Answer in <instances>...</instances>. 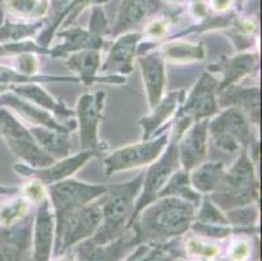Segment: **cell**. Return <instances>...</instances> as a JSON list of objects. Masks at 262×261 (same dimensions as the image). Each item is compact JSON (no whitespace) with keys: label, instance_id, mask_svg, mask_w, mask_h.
Wrapping results in <instances>:
<instances>
[{"label":"cell","instance_id":"cell-1","mask_svg":"<svg viewBox=\"0 0 262 261\" xmlns=\"http://www.w3.org/2000/svg\"><path fill=\"white\" fill-rule=\"evenodd\" d=\"M196 209L197 205L184 198L159 197L139 213L129 229L139 246L167 242L184 234L192 226Z\"/></svg>","mask_w":262,"mask_h":261},{"label":"cell","instance_id":"cell-2","mask_svg":"<svg viewBox=\"0 0 262 261\" xmlns=\"http://www.w3.org/2000/svg\"><path fill=\"white\" fill-rule=\"evenodd\" d=\"M142 180L144 174L125 183H116L107 187L106 193L101 197V226L90 238L93 243H108L127 231L132 219L136 198L141 192Z\"/></svg>","mask_w":262,"mask_h":261},{"label":"cell","instance_id":"cell-3","mask_svg":"<svg viewBox=\"0 0 262 261\" xmlns=\"http://www.w3.org/2000/svg\"><path fill=\"white\" fill-rule=\"evenodd\" d=\"M193 122L189 118L185 116H178L175 123V131L172 132V137L168 141V147L166 152H162L153 162V165L149 167L146 174H144V180H142V191L140 192L139 198L136 201L135 209H133L132 219L129 222V230L130 225L135 221V218L139 215V213L144 209L145 207L157 200L158 193L161 190L166 186L171 176L180 169V162H179V152H178V141L180 136L187 131L188 127L192 124Z\"/></svg>","mask_w":262,"mask_h":261},{"label":"cell","instance_id":"cell-4","mask_svg":"<svg viewBox=\"0 0 262 261\" xmlns=\"http://www.w3.org/2000/svg\"><path fill=\"white\" fill-rule=\"evenodd\" d=\"M258 198V182L252 161L248 157V149H242L239 159L225 171L221 184L210 200L218 208L230 210L245 207Z\"/></svg>","mask_w":262,"mask_h":261},{"label":"cell","instance_id":"cell-5","mask_svg":"<svg viewBox=\"0 0 262 261\" xmlns=\"http://www.w3.org/2000/svg\"><path fill=\"white\" fill-rule=\"evenodd\" d=\"M0 137L6 141L13 154L33 169L47 167L55 162L39 147L29 129L7 109H0Z\"/></svg>","mask_w":262,"mask_h":261},{"label":"cell","instance_id":"cell-6","mask_svg":"<svg viewBox=\"0 0 262 261\" xmlns=\"http://www.w3.org/2000/svg\"><path fill=\"white\" fill-rule=\"evenodd\" d=\"M102 222L101 198L80 208L67 215L59 224H55L56 247L55 255L59 256L72 246L90 239Z\"/></svg>","mask_w":262,"mask_h":261},{"label":"cell","instance_id":"cell-7","mask_svg":"<svg viewBox=\"0 0 262 261\" xmlns=\"http://www.w3.org/2000/svg\"><path fill=\"white\" fill-rule=\"evenodd\" d=\"M208 132L214 145L226 153L248 149L253 141L249 119L236 107H228L213 122H209Z\"/></svg>","mask_w":262,"mask_h":261},{"label":"cell","instance_id":"cell-8","mask_svg":"<svg viewBox=\"0 0 262 261\" xmlns=\"http://www.w3.org/2000/svg\"><path fill=\"white\" fill-rule=\"evenodd\" d=\"M107 187L98 184H88L75 179H66L47 187L52 208L55 224H59L67 215L93 201L98 200L106 193Z\"/></svg>","mask_w":262,"mask_h":261},{"label":"cell","instance_id":"cell-9","mask_svg":"<svg viewBox=\"0 0 262 261\" xmlns=\"http://www.w3.org/2000/svg\"><path fill=\"white\" fill-rule=\"evenodd\" d=\"M104 101L106 93L102 90L86 93L78 98L76 107L81 150H90L97 157H101L104 153L103 144L98 138V126L103 116Z\"/></svg>","mask_w":262,"mask_h":261},{"label":"cell","instance_id":"cell-10","mask_svg":"<svg viewBox=\"0 0 262 261\" xmlns=\"http://www.w3.org/2000/svg\"><path fill=\"white\" fill-rule=\"evenodd\" d=\"M170 132L158 136L157 138L144 140L142 143L133 144L115 150L103 159L106 165V175L110 176L123 170L137 169L154 162L163 152L168 144Z\"/></svg>","mask_w":262,"mask_h":261},{"label":"cell","instance_id":"cell-11","mask_svg":"<svg viewBox=\"0 0 262 261\" xmlns=\"http://www.w3.org/2000/svg\"><path fill=\"white\" fill-rule=\"evenodd\" d=\"M218 86V80L210 72H205L190 90L184 106L176 114V118L185 116L192 122H199L202 119H208L211 115H215L219 111L218 101H216Z\"/></svg>","mask_w":262,"mask_h":261},{"label":"cell","instance_id":"cell-12","mask_svg":"<svg viewBox=\"0 0 262 261\" xmlns=\"http://www.w3.org/2000/svg\"><path fill=\"white\" fill-rule=\"evenodd\" d=\"M208 119L194 122L179 138V162L184 171L196 169L208 155Z\"/></svg>","mask_w":262,"mask_h":261},{"label":"cell","instance_id":"cell-13","mask_svg":"<svg viewBox=\"0 0 262 261\" xmlns=\"http://www.w3.org/2000/svg\"><path fill=\"white\" fill-rule=\"evenodd\" d=\"M139 244L132 230L104 244L93 243L90 239L78 243V261H123Z\"/></svg>","mask_w":262,"mask_h":261},{"label":"cell","instance_id":"cell-14","mask_svg":"<svg viewBox=\"0 0 262 261\" xmlns=\"http://www.w3.org/2000/svg\"><path fill=\"white\" fill-rule=\"evenodd\" d=\"M94 155V153L90 152V150H81L78 154L70 155L64 159H59V162L55 161L52 165L42 167V169H33V167L25 166V165H16L15 169L21 175L33 176L43 186H51V184L70 178Z\"/></svg>","mask_w":262,"mask_h":261},{"label":"cell","instance_id":"cell-15","mask_svg":"<svg viewBox=\"0 0 262 261\" xmlns=\"http://www.w3.org/2000/svg\"><path fill=\"white\" fill-rule=\"evenodd\" d=\"M30 231L29 217L11 227H0V261H30L28 257Z\"/></svg>","mask_w":262,"mask_h":261},{"label":"cell","instance_id":"cell-16","mask_svg":"<svg viewBox=\"0 0 262 261\" xmlns=\"http://www.w3.org/2000/svg\"><path fill=\"white\" fill-rule=\"evenodd\" d=\"M0 105L16 110V112L20 115L21 118L28 123H32L33 127H45V128L63 133H70L73 129L72 127L55 121L54 116L47 110L18 97L15 93H4V94L0 95Z\"/></svg>","mask_w":262,"mask_h":261},{"label":"cell","instance_id":"cell-17","mask_svg":"<svg viewBox=\"0 0 262 261\" xmlns=\"http://www.w3.org/2000/svg\"><path fill=\"white\" fill-rule=\"evenodd\" d=\"M55 217L51 212L49 198H45L38 204L34 221L33 235L32 261H50L54 244Z\"/></svg>","mask_w":262,"mask_h":261},{"label":"cell","instance_id":"cell-18","mask_svg":"<svg viewBox=\"0 0 262 261\" xmlns=\"http://www.w3.org/2000/svg\"><path fill=\"white\" fill-rule=\"evenodd\" d=\"M142 35L137 32L120 35L110 47L107 61L101 66L103 73H121L128 75L133 71V57L137 51V45Z\"/></svg>","mask_w":262,"mask_h":261},{"label":"cell","instance_id":"cell-19","mask_svg":"<svg viewBox=\"0 0 262 261\" xmlns=\"http://www.w3.org/2000/svg\"><path fill=\"white\" fill-rule=\"evenodd\" d=\"M259 88H239L230 85L219 90L216 94L218 106L236 107L248 119L258 124L261 119V106H259Z\"/></svg>","mask_w":262,"mask_h":261},{"label":"cell","instance_id":"cell-20","mask_svg":"<svg viewBox=\"0 0 262 261\" xmlns=\"http://www.w3.org/2000/svg\"><path fill=\"white\" fill-rule=\"evenodd\" d=\"M162 6L163 3L161 0H123L111 34L116 37L128 33L150 16L156 14Z\"/></svg>","mask_w":262,"mask_h":261},{"label":"cell","instance_id":"cell-21","mask_svg":"<svg viewBox=\"0 0 262 261\" xmlns=\"http://www.w3.org/2000/svg\"><path fill=\"white\" fill-rule=\"evenodd\" d=\"M139 64L141 67L149 106L153 110L163 98L164 86H166L164 59L159 52H153L139 57Z\"/></svg>","mask_w":262,"mask_h":261},{"label":"cell","instance_id":"cell-22","mask_svg":"<svg viewBox=\"0 0 262 261\" xmlns=\"http://www.w3.org/2000/svg\"><path fill=\"white\" fill-rule=\"evenodd\" d=\"M258 55L256 54H242L233 57L222 56L219 63L216 62L209 67V71L223 73V80L218 86L219 92L227 86L233 85L244 76L251 75L252 72L258 68Z\"/></svg>","mask_w":262,"mask_h":261},{"label":"cell","instance_id":"cell-23","mask_svg":"<svg viewBox=\"0 0 262 261\" xmlns=\"http://www.w3.org/2000/svg\"><path fill=\"white\" fill-rule=\"evenodd\" d=\"M60 37L63 39V43L50 51V55L54 57L67 56L71 52L73 54V52L82 51V50H101L106 46L103 38L93 34L89 30L86 32V30L78 28L64 30L60 33Z\"/></svg>","mask_w":262,"mask_h":261},{"label":"cell","instance_id":"cell-24","mask_svg":"<svg viewBox=\"0 0 262 261\" xmlns=\"http://www.w3.org/2000/svg\"><path fill=\"white\" fill-rule=\"evenodd\" d=\"M184 90L168 93V94L164 98H162V99L159 101V104L154 107L151 115H149L146 118H142L141 121H140V124H141L142 129H144L142 140H150V138L156 135L157 129L161 128L172 115H175L179 105L182 104L183 99H184Z\"/></svg>","mask_w":262,"mask_h":261},{"label":"cell","instance_id":"cell-25","mask_svg":"<svg viewBox=\"0 0 262 261\" xmlns=\"http://www.w3.org/2000/svg\"><path fill=\"white\" fill-rule=\"evenodd\" d=\"M9 89L13 90V93L16 95H18V97L24 98V99H28L29 102L47 110V111L55 112L59 116L68 118V116H73L75 115V112L72 110L67 109L63 104L56 102L42 86L37 85L35 83L12 84L9 86Z\"/></svg>","mask_w":262,"mask_h":261},{"label":"cell","instance_id":"cell-26","mask_svg":"<svg viewBox=\"0 0 262 261\" xmlns=\"http://www.w3.org/2000/svg\"><path fill=\"white\" fill-rule=\"evenodd\" d=\"M29 131L33 137L35 138V141L39 144V147L50 157L54 158L55 161L70 157L71 150L73 149L70 133L56 132V131L45 128V127H32Z\"/></svg>","mask_w":262,"mask_h":261},{"label":"cell","instance_id":"cell-27","mask_svg":"<svg viewBox=\"0 0 262 261\" xmlns=\"http://www.w3.org/2000/svg\"><path fill=\"white\" fill-rule=\"evenodd\" d=\"M189 175L190 184L199 193H214L221 184L225 170L222 162H202Z\"/></svg>","mask_w":262,"mask_h":261},{"label":"cell","instance_id":"cell-28","mask_svg":"<svg viewBox=\"0 0 262 261\" xmlns=\"http://www.w3.org/2000/svg\"><path fill=\"white\" fill-rule=\"evenodd\" d=\"M101 50H82L73 52L67 59V66L80 76L81 81L92 84L97 80V72L101 68Z\"/></svg>","mask_w":262,"mask_h":261},{"label":"cell","instance_id":"cell-29","mask_svg":"<svg viewBox=\"0 0 262 261\" xmlns=\"http://www.w3.org/2000/svg\"><path fill=\"white\" fill-rule=\"evenodd\" d=\"M166 196H173V197H180L184 200L190 201L194 205L200 204V193L192 188L189 179V172L184 171L183 169H179L178 171L170 178V180L166 183V186L158 193V197H166Z\"/></svg>","mask_w":262,"mask_h":261},{"label":"cell","instance_id":"cell-30","mask_svg":"<svg viewBox=\"0 0 262 261\" xmlns=\"http://www.w3.org/2000/svg\"><path fill=\"white\" fill-rule=\"evenodd\" d=\"M205 57V49L202 43L193 45L183 41H172L163 46V59L173 63H188V62L202 61Z\"/></svg>","mask_w":262,"mask_h":261},{"label":"cell","instance_id":"cell-31","mask_svg":"<svg viewBox=\"0 0 262 261\" xmlns=\"http://www.w3.org/2000/svg\"><path fill=\"white\" fill-rule=\"evenodd\" d=\"M43 26V23H33V24H24V23H7L2 24L0 26V42H21L26 37L35 34L38 29Z\"/></svg>","mask_w":262,"mask_h":261},{"label":"cell","instance_id":"cell-32","mask_svg":"<svg viewBox=\"0 0 262 261\" xmlns=\"http://www.w3.org/2000/svg\"><path fill=\"white\" fill-rule=\"evenodd\" d=\"M8 9L17 17L33 18L43 16L47 11V0H8Z\"/></svg>","mask_w":262,"mask_h":261},{"label":"cell","instance_id":"cell-33","mask_svg":"<svg viewBox=\"0 0 262 261\" xmlns=\"http://www.w3.org/2000/svg\"><path fill=\"white\" fill-rule=\"evenodd\" d=\"M28 213V203L24 198H16L11 203L0 205V227H11L23 221Z\"/></svg>","mask_w":262,"mask_h":261},{"label":"cell","instance_id":"cell-34","mask_svg":"<svg viewBox=\"0 0 262 261\" xmlns=\"http://www.w3.org/2000/svg\"><path fill=\"white\" fill-rule=\"evenodd\" d=\"M197 219L196 222H201V224H208V225H230L228 224L227 218L221 213L210 197H206L202 201V205L200 208V212L194 217Z\"/></svg>","mask_w":262,"mask_h":261},{"label":"cell","instance_id":"cell-35","mask_svg":"<svg viewBox=\"0 0 262 261\" xmlns=\"http://www.w3.org/2000/svg\"><path fill=\"white\" fill-rule=\"evenodd\" d=\"M228 224H232L233 226H253L257 221V209L251 207H239L230 209L227 213Z\"/></svg>","mask_w":262,"mask_h":261},{"label":"cell","instance_id":"cell-36","mask_svg":"<svg viewBox=\"0 0 262 261\" xmlns=\"http://www.w3.org/2000/svg\"><path fill=\"white\" fill-rule=\"evenodd\" d=\"M89 32L102 38H103V35L110 33L108 21H107L106 13H104L103 9L99 6H95L93 8L92 17H90L89 23Z\"/></svg>","mask_w":262,"mask_h":261},{"label":"cell","instance_id":"cell-37","mask_svg":"<svg viewBox=\"0 0 262 261\" xmlns=\"http://www.w3.org/2000/svg\"><path fill=\"white\" fill-rule=\"evenodd\" d=\"M23 192L30 201L38 203V204L47 197V193L46 191H45V186L40 183L39 180H37V179H35L34 182H32V183L26 184V186L24 187Z\"/></svg>","mask_w":262,"mask_h":261},{"label":"cell","instance_id":"cell-38","mask_svg":"<svg viewBox=\"0 0 262 261\" xmlns=\"http://www.w3.org/2000/svg\"><path fill=\"white\" fill-rule=\"evenodd\" d=\"M187 248L192 255H199L204 256V257H213L216 253L219 252V250L214 246H209V244H202L199 243L196 240H190L187 244Z\"/></svg>","mask_w":262,"mask_h":261},{"label":"cell","instance_id":"cell-39","mask_svg":"<svg viewBox=\"0 0 262 261\" xmlns=\"http://www.w3.org/2000/svg\"><path fill=\"white\" fill-rule=\"evenodd\" d=\"M249 244L244 240H236L232 244V247L230 250V256L232 260L235 261H243L248 257L249 255Z\"/></svg>","mask_w":262,"mask_h":261},{"label":"cell","instance_id":"cell-40","mask_svg":"<svg viewBox=\"0 0 262 261\" xmlns=\"http://www.w3.org/2000/svg\"><path fill=\"white\" fill-rule=\"evenodd\" d=\"M166 23L164 21H154L153 24H150L149 28H147L146 33L150 35V37H154V38H161L162 35L166 33Z\"/></svg>","mask_w":262,"mask_h":261},{"label":"cell","instance_id":"cell-41","mask_svg":"<svg viewBox=\"0 0 262 261\" xmlns=\"http://www.w3.org/2000/svg\"><path fill=\"white\" fill-rule=\"evenodd\" d=\"M86 2L88 0H72V2H71L70 9H68V14H67V16H68V20L66 21V24H70L71 21L76 17V14L82 9V6H85Z\"/></svg>","mask_w":262,"mask_h":261},{"label":"cell","instance_id":"cell-42","mask_svg":"<svg viewBox=\"0 0 262 261\" xmlns=\"http://www.w3.org/2000/svg\"><path fill=\"white\" fill-rule=\"evenodd\" d=\"M210 4L215 11L223 12L230 8V6L232 4V0H210Z\"/></svg>","mask_w":262,"mask_h":261},{"label":"cell","instance_id":"cell-43","mask_svg":"<svg viewBox=\"0 0 262 261\" xmlns=\"http://www.w3.org/2000/svg\"><path fill=\"white\" fill-rule=\"evenodd\" d=\"M9 86H11V84L0 76V95L4 94L9 89Z\"/></svg>","mask_w":262,"mask_h":261},{"label":"cell","instance_id":"cell-44","mask_svg":"<svg viewBox=\"0 0 262 261\" xmlns=\"http://www.w3.org/2000/svg\"><path fill=\"white\" fill-rule=\"evenodd\" d=\"M4 23V0H0V26Z\"/></svg>","mask_w":262,"mask_h":261},{"label":"cell","instance_id":"cell-45","mask_svg":"<svg viewBox=\"0 0 262 261\" xmlns=\"http://www.w3.org/2000/svg\"><path fill=\"white\" fill-rule=\"evenodd\" d=\"M58 261H75V255L70 253V255H68V256H64L63 258H59Z\"/></svg>","mask_w":262,"mask_h":261},{"label":"cell","instance_id":"cell-46","mask_svg":"<svg viewBox=\"0 0 262 261\" xmlns=\"http://www.w3.org/2000/svg\"><path fill=\"white\" fill-rule=\"evenodd\" d=\"M157 261H175V260H173V258H163V260H157Z\"/></svg>","mask_w":262,"mask_h":261},{"label":"cell","instance_id":"cell-47","mask_svg":"<svg viewBox=\"0 0 262 261\" xmlns=\"http://www.w3.org/2000/svg\"><path fill=\"white\" fill-rule=\"evenodd\" d=\"M219 261H228V260H227V258H221V260H219Z\"/></svg>","mask_w":262,"mask_h":261}]
</instances>
